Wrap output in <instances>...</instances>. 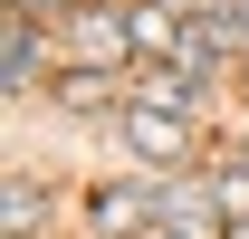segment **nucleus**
<instances>
[{
  "instance_id": "obj_1",
  "label": "nucleus",
  "mask_w": 249,
  "mask_h": 239,
  "mask_svg": "<svg viewBox=\"0 0 249 239\" xmlns=\"http://www.w3.org/2000/svg\"><path fill=\"white\" fill-rule=\"evenodd\" d=\"M124 144L144 153V163H173V153H192V115H182V105H144V96H134V105H124Z\"/></svg>"
},
{
  "instance_id": "obj_2",
  "label": "nucleus",
  "mask_w": 249,
  "mask_h": 239,
  "mask_svg": "<svg viewBox=\"0 0 249 239\" xmlns=\"http://www.w3.org/2000/svg\"><path fill=\"white\" fill-rule=\"evenodd\" d=\"M67 38H77V58H87V67H124L134 19H115V10H77V19H67Z\"/></svg>"
},
{
  "instance_id": "obj_3",
  "label": "nucleus",
  "mask_w": 249,
  "mask_h": 239,
  "mask_svg": "<svg viewBox=\"0 0 249 239\" xmlns=\"http://www.w3.org/2000/svg\"><path fill=\"white\" fill-rule=\"evenodd\" d=\"M154 191H96V239H144L154 230Z\"/></svg>"
},
{
  "instance_id": "obj_4",
  "label": "nucleus",
  "mask_w": 249,
  "mask_h": 239,
  "mask_svg": "<svg viewBox=\"0 0 249 239\" xmlns=\"http://www.w3.org/2000/svg\"><path fill=\"white\" fill-rule=\"evenodd\" d=\"M29 77H38V38H29V19L10 10V29H0V86L29 96Z\"/></svg>"
},
{
  "instance_id": "obj_5",
  "label": "nucleus",
  "mask_w": 249,
  "mask_h": 239,
  "mask_svg": "<svg viewBox=\"0 0 249 239\" xmlns=\"http://www.w3.org/2000/svg\"><path fill=\"white\" fill-rule=\"evenodd\" d=\"M134 96H144V105H182V115H192V96H201V77H192V67L173 58V67H144V86H134Z\"/></svg>"
},
{
  "instance_id": "obj_6",
  "label": "nucleus",
  "mask_w": 249,
  "mask_h": 239,
  "mask_svg": "<svg viewBox=\"0 0 249 239\" xmlns=\"http://www.w3.org/2000/svg\"><path fill=\"white\" fill-rule=\"evenodd\" d=\"M58 105H77V115L106 105V67H67V77H58Z\"/></svg>"
},
{
  "instance_id": "obj_7",
  "label": "nucleus",
  "mask_w": 249,
  "mask_h": 239,
  "mask_svg": "<svg viewBox=\"0 0 249 239\" xmlns=\"http://www.w3.org/2000/svg\"><path fill=\"white\" fill-rule=\"evenodd\" d=\"M211 201H220V220H240V210H249V163H220V172H211Z\"/></svg>"
},
{
  "instance_id": "obj_8",
  "label": "nucleus",
  "mask_w": 249,
  "mask_h": 239,
  "mask_svg": "<svg viewBox=\"0 0 249 239\" xmlns=\"http://www.w3.org/2000/svg\"><path fill=\"white\" fill-rule=\"evenodd\" d=\"M0 220H10V239L38 230V191H29V182H10V191H0Z\"/></svg>"
},
{
  "instance_id": "obj_9",
  "label": "nucleus",
  "mask_w": 249,
  "mask_h": 239,
  "mask_svg": "<svg viewBox=\"0 0 249 239\" xmlns=\"http://www.w3.org/2000/svg\"><path fill=\"white\" fill-rule=\"evenodd\" d=\"M220 239H249V210H240V220H230V230H220Z\"/></svg>"
},
{
  "instance_id": "obj_10",
  "label": "nucleus",
  "mask_w": 249,
  "mask_h": 239,
  "mask_svg": "<svg viewBox=\"0 0 249 239\" xmlns=\"http://www.w3.org/2000/svg\"><path fill=\"white\" fill-rule=\"evenodd\" d=\"M144 239H192V230H173V220H163V230H144Z\"/></svg>"
},
{
  "instance_id": "obj_11",
  "label": "nucleus",
  "mask_w": 249,
  "mask_h": 239,
  "mask_svg": "<svg viewBox=\"0 0 249 239\" xmlns=\"http://www.w3.org/2000/svg\"><path fill=\"white\" fill-rule=\"evenodd\" d=\"M19 10H67V0H19Z\"/></svg>"
}]
</instances>
